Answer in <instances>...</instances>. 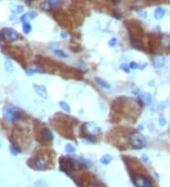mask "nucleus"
<instances>
[{"instance_id": "24", "label": "nucleus", "mask_w": 170, "mask_h": 187, "mask_svg": "<svg viewBox=\"0 0 170 187\" xmlns=\"http://www.w3.org/2000/svg\"><path fill=\"white\" fill-rule=\"evenodd\" d=\"M120 68L122 69L124 72H126V73H130V68L128 65H127L126 63H123V64H121V66Z\"/></svg>"}, {"instance_id": "4", "label": "nucleus", "mask_w": 170, "mask_h": 187, "mask_svg": "<svg viewBox=\"0 0 170 187\" xmlns=\"http://www.w3.org/2000/svg\"><path fill=\"white\" fill-rule=\"evenodd\" d=\"M34 165H35V167L37 169H46L48 166V159L44 155H38L34 160Z\"/></svg>"}, {"instance_id": "18", "label": "nucleus", "mask_w": 170, "mask_h": 187, "mask_svg": "<svg viewBox=\"0 0 170 187\" xmlns=\"http://www.w3.org/2000/svg\"><path fill=\"white\" fill-rule=\"evenodd\" d=\"M59 105L60 107L62 108L64 112H66V113H70L71 112V108H70V106L67 104L66 102H64V101H60L59 102Z\"/></svg>"}, {"instance_id": "15", "label": "nucleus", "mask_w": 170, "mask_h": 187, "mask_svg": "<svg viewBox=\"0 0 170 187\" xmlns=\"http://www.w3.org/2000/svg\"><path fill=\"white\" fill-rule=\"evenodd\" d=\"M4 67H5V70L7 72H9V73H11V72H13L14 70L13 64L10 60H5V62H4Z\"/></svg>"}, {"instance_id": "28", "label": "nucleus", "mask_w": 170, "mask_h": 187, "mask_svg": "<svg viewBox=\"0 0 170 187\" xmlns=\"http://www.w3.org/2000/svg\"><path fill=\"white\" fill-rule=\"evenodd\" d=\"M24 11V6H22V5H18L16 7V13H21Z\"/></svg>"}, {"instance_id": "32", "label": "nucleus", "mask_w": 170, "mask_h": 187, "mask_svg": "<svg viewBox=\"0 0 170 187\" xmlns=\"http://www.w3.org/2000/svg\"><path fill=\"white\" fill-rule=\"evenodd\" d=\"M89 187H100V186H98V185H96V184H92V185H90Z\"/></svg>"}, {"instance_id": "8", "label": "nucleus", "mask_w": 170, "mask_h": 187, "mask_svg": "<svg viewBox=\"0 0 170 187\" xmlns=\"http://www.w3.org/2000/svg\"><path fill=\"white\" fill-rule=\"evenodd\" d=\"M152 63H153V66L155 68H161L164 65L165 63V58L164 56H162V55H156L153 58L152 60Z\"/></svg>"}, {"instance_id": "11", "label": "nucleus", "mask_w": 170, "mask_h": 187, "mask_svg": "<svg viewBox=\"0 0 170 187\" xmlns=\"http://www.w3.org/2000/svg\"><path fill=\"white\" fill-rule=\"evenodd\" d=\"M42 137L45 141H52L53 140V133L49 129H42Z\"/></svg>"}, {"instance_id": "10", "label": "nucleus", "mask_w": 170, "mask_h": 187, "mask_svg": "<svg viewBox=\"0 0 170 187\" xmlns=\"http://www.w3.org/2000/svg\"><path fill=\"white\" fill-rule=\"evenodd\" d=\"M140 99L145 105H149L152 102V97L147 92H141L140 93Z\"/></svg>"}, {"instance_id": "30", "label": "nucleus", "mask_w": 170, "mask_h": 187, "mask_svg": "<svg viewBox=\"0 0 170 187\" xmlns=\"http://www.w3.org/2000/svg\"><path fill=\"white\" fill-rule=\"evenodd\" d=\"M159 124H160L161 126H164L166 124V120L164 117H161L160 119H159Z\"/></svg>"}, {"instance_id": "20", "label": "nucleus", "mask_w": 170, "mask_h": 187, "mask_svg": "<svg viewBox=\"0 0 170 187\" xmlns=\"http://www.w3.org/2000/svg\"><path fill=\"white\" fill-rule=\"evenodd\" d=\"M23 31L25 34H28L31 31V26L29 23H23Z\"/></svg>"}, {"instance_id": "27", "label": "nucleus", "mask_w": 170, "mask_h": 187, "mask_svg": "<svg viewBox=\"0 0 170 187\" xmlns=\"http://www.w3.org/2000/svg\"><path fill=\"white\" fill-rule=\"evenodd\" d=\"M128 66H130V69H136V68H138V63L135 62H131Z\"/></svg>"}, {"instance_id": "9", "label": "nucleus", "mask_w": 170, "mask_h": 187, "mask_svg": "<svg viewBox=\"0 0 170 187\" xmlns=\"http://www.w3.org/2000/svg\"><path fill=\"white\" fill-rule=\"evenodd\" d=\"M36 15H37V13H34V11H28V13L23 14L20 19L23 23H29L32 19L36 17Z\"/></svg>"}, {"instance_id": "1", "label": "nucleus", "mask_w": 170, "mask_h": 187, "mask_svg": "<svg viewBox=\"0 0 170 187\" xmlns=\"http://www.w3.org/2000/svg\"><path fill=\"white\" fill-rule=\"evenodd\" d=\"M5 119L9 122H15L20 117V109L16 106H5L3 109Z\"/></svg>"}, {"instance_id": "14", "label": "nucleus", "mask_w": 170, "mask_h": 187, "mask_svg": "<svg viewBox=\"0 0 170 187\" xmlns=\"http://www.w3.org/2000/svg\"><path fill=\"white\" fill-rule=\"evenodd\" d=\"M155 18L156 19H162L165 14V10L162 8H157L155 9Z\"/></svg>"}, {"instance_id": "29", "label": "nucleus", "mask_w": 170, "mask_h": 187, "mask_svg": "<svg viewBox=\"0 0 170 187\" xmlns=\"http://www.w3.org/2000/svg\"><path fill=\"white\" fill-rule=\"evenodd\" d=\"M49 5L50 6H56V5H59V4H60V1H57V0H52V1H49Z\"/></svg>"}, {"instance_id": "25", "label": "nucleus", "mask_w": 170, "mask_h": 187, "mask_svg": "<svg viewBox=\"0 0 170 187\" xmlns=\"http://www.w3.org/2000/svg\"><path fill=\"white\" fill-rule=\"evenodd\" d=\"M108 44L110 45V47H114V45L116 44V38H112V39H111L109 42H108Z\"/></svg>"}, {"instance_id": "22", "label": "nucleus", "mask_w": 170, "mask_h": 187, "mask_svg": "<svg viewBox=\"0 0 170 187\" xmlns=\"http://www.w3.org/2000/svg\"><path fill=\"white\" fill-rule=\"evenodd\" d=\"M65 150L68 153H74L76 151V147L72 144H67L65 146Z\"/></svg>"}, {"instance_id": "19", "label": "nucleus", "mask_w": 170, "mask_h": 187, "mask_svg": "<svg viewBox=\"0 0 170 187\" xmlns=\"http://www.w3.org/2000/svg\"><path fill=\"white\" fill-rule=\"evenodd\" d=\"M10 150L11 152V154L12 155H17L21 152V149L19 148L17 146H15V145H11L10 147Z\"/></svg>"}, {"instance_id": "16", "label": "nucleus", "mask_w": 170, "mask_h": 187, "mask_svg": "<svg viewBox=\"0 0 170 187\" xmlns=\"http://www.w3.org/2000/svg\"><path fill=\"white\" fill-rule=\"evenodd\" d=\"M112 158L109 154H105L100 158V163H102V165H109V163L112 162Z\"/></svg>"}, {"instance_id": "5", "label": "nucleus", "mask_w": 170, "mask_h": 187, "mask_svg": "<svg viewBox=\"0 0 170 187\" xmlns=\"http://www.w3.org/2000/svg\"><path fill=\"white\" fill-rule=\"evenodd\" d=\"M133 182L136 185V187H153L151 181L144 176L136 175L133 178Z\"/></svg>"}, {"instance_id": "21", "label": "nucleus", "mask_w": 170, "mask_h": 187, "mask_svg": "<svg viewBox=\"0 0 170 187\" xmlns=\"http://www.w3.org/2000/svg\"><path fill=\"white\" fill-rule=\"evenodd\" d=\"M35 187H49L44 180H38L35 181Z\"/></svg>"}, {"instance_id": "12", "label": "nucleus", "mask_w": 170, "mask_h": 187, "mask_svg": "<svg viewBox=\"0 0 170 187\" xmlns=\"http://www.w3.org/2000/svg\"><path fill=\"white\" fill-rule=\"evenodd\" d=\"M41 72H42L41 67L38 66V65H36V64H33V65L29 66V67L28 68V69H26V75L31 76V75L35 74V73H41Z\"/></svg>"}, {"instance_id": "2", "label": "nucleus", "mask_w": 170, "mask_h": 187, "mask_svg": "<svg viewBox=\"0 0 170 187\" xmlns=\"http://www.w3.org/2000/svg\"><path fill=\"white\" fill-rule=\"evenodd\" d=\"M128 140H130V144L131 145V147H134L135 149H141L146 145V140L145 136L140 132L132 133Z\"/></svg>"}, {"instance_id": "26", "label": "nucleus", "mask_w": 170, "mask_h": 187, "mask_svg": "<svg viewBox=\"0 0 170 187\" xmlns=\"http://www.w3.org/2000/svg\"><path fill=\"white\" fill-rule=\"evenodd\" d=\"M41 7L43 8V10H44V8L45 10H47L50 9V5H49L48 2H47V3H45V2H44V3H42V4H41Z\"/></svg>"}, {"instance_id": "13", "label": "nucleus", "mask_w": 170, "mask_h": 187, "mask_svg": "<svg viewBox=\"0 0 170 187\" xmlns=\"http://www.w3.org/2000/svg\"><path fill=\"white\" fill-rule=\"evenodd\" d=\"M161 44L164 47H170V36L168 35H162L160 39Z\"/></svg>"}, {"instance_id": "6", "label": "nucleus", "mask_w": 170, "mask_h": 187, "mask_svg": "<svg viewBox=\"0 0 170 187\" xmlns=\"http://www.w3.org/2000/svg\"><path fill=\"white\" fill-rule=\"evenodd\" d=\"M3 35L8 41H15L19 38V34L13 29H5L3 30Z\"/></svg>"}, {"instance_id": "7", "label": "nucleus", "mask_w": 170, "mask_h": 187, "mask_svg": "<svg viewBox=\"0 0 170 187\" xmlns=\"http://www.w3.org/2000/svg\"><path fill=\"white\" fill-rule=\"evenodd\" d=\"M33 88L35 90V92L40 95L42 98L44 99H46L48 97V95H47V91H46V88H45L44 86L43 85H39V84H36V83H34L33 84Z\"/></svg>"}, {"instance_id": "31", "label": "nucleus", "mask_w": 170, "mask_h": 187, "mask_svg": "<svg viewBox=\"0 0 170 187\" xmlns=\"http://www.w3.org/2000/svg\"><path fill=\"white\" fill-rule=\"evenodd\" d=\"M60 36H62V38H63V39H66V38L68 37V34L65 32H62L60 33Z\"/></svg>"}, {"instance_id": "3", "label": "nucleus", "mask_w": 170, "mask_h": 187, "mask_svg": "<svg viewBox=\"0 0 170 187\" xmlns=\"http://www.w3.org/2000/svg\"><path fill=\"white\" fill-rule=\"evenodd\" d=\"M82 131L87 136H96L100 132L99 127L94 122H86L82 125Z\"/></svg>"}, {"instance_id": "23", "label": "nucleus", "mask_w": 170, "mask_h": 187, "mask_svg": "<svg viewBox=\"0 0 170 187\" xmlns=\"http://www.w3.org/2000/svg\"><path fill=\"white\" fill-rule=\"evenodd\" d=\"M54 53L57 55V56H59V57H62V58H67L68 55L65 54L62 50H60V49H55L54 50Z\"/></svg>"}, {"instance_id": "17", "label": "nucleus", "mask_w": 170, "mask_h": 187, "mask_svg": "<svg viewBox=\"0 0 170 187\" xmlns=\"http://www.w3.org/2000/svg\"><path fill=\"white\" fill-rule=\"evenodd\" d=\"M94 81H96L99 85H101L102 87H104V88H106V89H110V88H111V86H110L109 83L107 81H103V79H100V78H96V79H94Z\"/></svg>"}]
</instances>
